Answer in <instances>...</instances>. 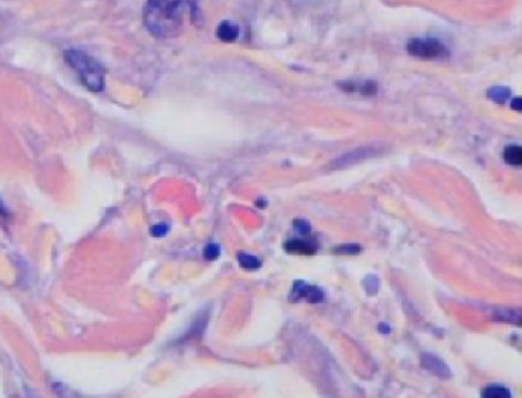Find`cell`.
I'll list each match as a JSON object with an SVG mask.
<instances>
[{
  "instance_id": "obj_9",
  "label": "cell",
  "mask_w": 522,
  "mask_h": 398,
  "mask_svg": "<svg viewBox=\"0 0 522 398\" xmlns=\"http://www.w3.org/2000/svg\"><path fill=\"white\" fill-rule=\"evenodd\" d=\"M504 160L507 164H510V166H521V162H522L521 147L516 144L507 147L504 151Z\"/></svg>"
},
{
  "instance_id": "obj_10",
  "label": "cell",
  "mask_w": 522,
  "mask_h": 398,
  "mask_svg": "<svg viewBox=\"0 0 522 398\" xmlns=\"http://www.w3.org/2000/svg\"><path fill=\"white\" fill-rule=\"evenodd\" d=\"M489 97L496 103H504L510 97V91L504 86H495L489 91Z\"/></svg>"
},
{
  "instance_id": "obj_11",
  "label": "cell",
  "mask_w": 522,
  "mask_h": 398,
  "mask_svg": "<svg viewBox=\"0 0 522 398\" xmlns=\"http://www.w3.org/2000/svg\"><path fill=\"white\" fill-rule=\"evenodd\" d=\"M239 262H241V265L244 268H246V269H256V268L260 267V260L259 259L253 258V256L245 254V253L239 254Z\"/></svg>"
},
{
  "instance_id": "obj_2",
  "label": "cell",
  "mask_w": 522,
  "mask_h": 398,
  "mask_svg": "<svg viewBox=\"0 0 522 398\" xmlns=\"http://www.w3.org/2000/svg\"><path fill=\"white\" fill-rule=\"evenodd\" d=\"M65 55L69 65L77 70L84 86L93 92L103 91L106 70L100 63L94 60L90 55L79 51V49H69Z\"/></svg>"
},
{
  "instance_id": "obj_8",
  "label": "cell",
  "mask_w": 522,
  "mask_h": 398,
  "mask_svg": "<svg viewBox=\"0 0 522 398\" xmlns=\"http://www.w3.org/2000/svg\"><path fill=\"white\" fill-rule=\"evenodd\" d=\"M481 398H512V392L503 385H489L483 389Z\"/></svg>"
},
{
  "instance_id": "obj_4",
  "label": "cell",
  "mask_w": 522,
  "mask_h": 398,
  "mask_svg": "<svg viewBox=\"0 0 522 398\" xmlns=\"http://www.w3.org/2000/svg\"><path fill=\"white\" fill-rule=\"evenodd\" d=\"M293 297L298 301H308V302H322L323 293L317 287H309L305 282H296L293 288Z\"/></svg>"
},
{
  "instance_id": "obj_7",
  "label": "cell",
  "mask_w": 522,
  "mask_h": 398,
  "mask_svg": "<svg viewBox=\"0 0 522 398\" xmlns=\"http://www.w3.org/2000/svg\"><path fill=\"white\" fill-rule=\"evenodd\" d=\"M216 35L222 41H235L239 35V26L231 22H222L216 30Z\"/></svg>"
},
{
  "instance_id": "obj_13",
  "label": "cell",
  "mask_w": 522,
  "mask_h": 398,
  "mask_svg": "<svg viewBox=\"0 0 522 398\" xmlns=\"http://www.w3.org/2000/svg\"><path fill=\"white\" fill-rule=\"evenodd\" d=\"M0 213H3V207H2V205H0Z\"/></svg>"
},
{
  "instance_id": "obj_3",
  "label": "cell",
  "mask_w": 522,
  "mask_h": 398,
  "mask_svg": "<svg viewBox=\"0 0 522 398\" xmlns=\"http://www.w3.org/2000/svg\"><path fill=\"white\" fill-rule=\"evenodd\" d=\"M407 53L423 60L447 59L449 49L436 39H412L407 44Z\"/></svg>"
},
{
  "instance_id": "obj_1",
  "label": "cell",
  "mask_w": 522,
  "mask_h": 398,
  "mask_svg": "<svg viewBox=\"0 0 522 398\" xmlns=\"http://www.w3.org/2000/svg\"><path fill=\"white\" fill-rule=\"evenodd\" d=\"M186 0H147L144 22L155 37H173L180 32Z\"/></svg>"
},
{
  "instance_id": "obj_5",
  "label": "cell",
  "mask_w": 522,
  "mask_h": 398,
  "mask_svg": "<svg viewBox=\"0 0 522 398\" xmlns=\"http://www.w3.org/2000/svg\"><path fill=\"white\" fill-rule=\"evenodd\" d=\"M421 365H423V368L427 369L429 372H432L434 375L443 377V379H447V377L450 375V371H449V368L446 366V363L441 361L440 359H436L435 355H430V354L421 355Z\"/></svg>"
},
{
  "instance_id": "obj_12",
  "label": "cell",
  "mask_w": 522,
  "mask_h": 398,
  "mask_svg": "<svg viewBox=\"0 0 522 398\" xmlns=\"http://www.w3.org/2000/svg\"><path fill=\"white\" fill-rule=\"evenodd\" d=\"M204 256H206V258H207L209 260L216 259L218 256H220V247L215 245V244H210V245L206 248V252H204Z\"/></svg>"
},
{
  "instance_id": "obj_6",
  "label": "cell",
  "mask_w": 522,
  "mask_h": 398,
  "mask_svg": "<svg viewBox=\"0 0 522 398\" xmlns=\"http://www.w3.org/2000/svg\"><path fill=\"white\" fill-rule=\"evenodd\" d=\"M284 247L287 252L299 254H313L317 252V244L313 239H291Z\"/></svg>"
}]
</instances>
